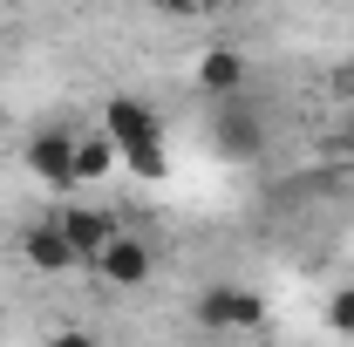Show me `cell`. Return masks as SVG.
<instances>
[{
    "instance_id": "obj_1",
    "label": "cell",
    "mask_w": 354,
    "mask_h": 347,
    "mask_svg": "<svg viewBox=\"0 0 354 347\" xmlns=\"http://www.w3.org/2000/svg\"><path fill=\"white\" fill-rule=\"evenodd\" d=\"M191 320H198L205 334H266V327H272L266 293H252V286H232V279L205 286V293L191 300Z\"/></svg>"
},
{
    "instance_id": "obj_2",
    "label": "cell",
    "mask_w": 354,
    "mask_h": 347,
    "mask_svg": "<svg viewBox=\"0 0 354 347\" xmlns=\"http://www.w3.org/2000/svg\"><path fill=\"white\" fill-rule=\"evenodd\" d=\"M88 272L109 286V293H136V286H150V272H157V252H150V238H136V232H109L102 238V252L88 259Z\"/></svg>"
},
{
    "instance_id": "obj_3",
    "label": "cell",
    "mask_w": 354,
    "mask_h": 347,
    "mask_svg": "<svg viewBox=\"0 0 354 347\" xmlns=\"http://www.w3.org/2000/svg\"><path fill=\"white\" fill-rule=\"evenodd\" d=\"M14 252H21V265H28L35 279H75V272H82V252L68 245V232H62L55 218L28 225V232L14 238Z\"/></svg>"
},
{
    "instance_id": "obj_4",
    "label": "cell",
    "mask_w": 354,
    "mask_h": 347,
    "mask_svg": "<svg viewBox=\"0 0 354 347\" xmlns=\"http://www.w3.org/2000/svg\"><path fill=\"white\" fill-rule=\"evenodd\" d=\"M21 164H28L35 184H48L55 198H68L75 191V130H35L28 150H21Z\"/></svg>"
},
{
    "instance_id": "obj_5",
    "label": "cell",
    "mask_w": 354,
    "mask_h": 347,
    "mask_svg": "<svg viewBox=\"0 0 354 347\" xmlns=\"http://www.w3.org/2000/svg\"><path fill=\"white\" fill-rule=\"evenodd\" d=\"M95 130L109 136V143H116V157H123V150H136V143H157V136H164V116H157L143 95H109Z\"/></svg>"
},
{
    "instance_id": "obj_6",
    "label": "cell",
    "mask_w": 354,
    "mask_h": 347,
    "mask_svg": "<svg viewBox=\"0 0 354 347\" xmlns=\"http://www.w3.org/2000/svg\"><path fill=\"white\" fill-rule=\"evenodd\" d=\"M212 143H218V157H232V164H252V157H266V123L239 102V95H225L218 123H212Z\"/></svg>"
},
{
    "instance_id": "obj_7",
    "label": "cell",
    "mask_w": 354,
    "mask_h": 347,
    "mask_svg": "<svg viewBox=\"0 0 354 347\" xmlns=\"http://www.w3.org/2000/svg\"><path fill=\"white\" fill-rule=\"evenodd\" d=\"M191 82H198V95H212V102L239 95V88H245V55H239V48H205L198 68H191Z\"/></svg>"
},
{
    "instance_id": "obj_8",
    "label": "cell",
    "mask_w": 354,
    "mask_h": 347,
    "mask_svg": "<svg viewBox=\"0 0 354 347\" xmlns=\"http://www.w3.org/2000/svg\"><path fill=\"white\" fill-rule=\"evenodd\" d=\"M55 225L68 232V245L82 252V265L95 259V252H102V238L116 232V218L102 212V205H62V212H55Z\"/></svg>"
},
{
    "instance_id": "obj_9",
    "label": "cell",
    "mask_w": 354,
    "mask_h": 347,
    "mask_svg": "<svg viewBox=\"0 0 354 347\" xmlns=\"http://www.w3.org/2000/svg\"><path fill=\"white\" fill-rule=\"evenodd\" d=\"M123 171V157H116V143L102 130H75V184H102V177Z\"/></svg>"
},
{
    "instance_id": "obj_10",
    "label": "cell",
    "mask_w": 354,
    "mask_h": 347,
    "mask_svg": "<svg viewBox=\"0 0 354 347\" xmlns=\"http://www.w3.org/2000/svg\"><path fill=\"white\" fill-rule=\"evenodd\" d=\"M123 177L164 184V177H171V150H164V136H157V143H136V150H123Z\"/></svg>"
},
{
    "instance_id": "obj_11",
    "label": "cell",
    "mask_w": 354,
    "mask_h": 347,
    "mask_svg": "<svg viewBox=\"0 0 354 347\" xmlns=\"http://www.w3.org/2000/svg\"><path fill=\"white\" fill-rule=\"evenodd\" d=\"M327 327H334V334H354V286L327 293Z\"/></svg>"
},
{
    "instance_id": "obj_12",
    "label": "cell",
    "mask_w": 354,
    "mask_h": 347,
    "mask_svg": "<svg viewBox=\"0 0 354 347\" xmlns=\"http://www.w3.org/2000/svg\"><path fill=\"white\" fill-rule=\"evenodd\" d=\"M157 7H164V14H171V21H191V14H205V7H212V0H157Z\"/></svg>"
}]
</instances>
